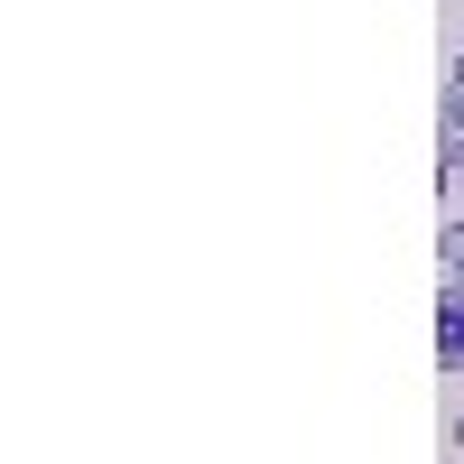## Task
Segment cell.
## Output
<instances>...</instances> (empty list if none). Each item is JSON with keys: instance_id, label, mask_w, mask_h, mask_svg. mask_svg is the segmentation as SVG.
I'll return each mask as SVG.
<instances>
[{"instance_id": "3", "label": "cell", "mask_w": 464, "mask_h": 464, "mask_svg": "<svg viewBox=\"0 0 464 464\" xmlns=\"http://www.w3.org/2000/svg\"><path fill=\"white\" fill-rule=\"evenodd\" d=\"M446 130H464V74L446 65Z\"/></svg>"}, {"instance_id": "2", "label": "cell", "mask_w": 464, "mask_h": 464, "mask_svg": "<svg viewBox=\"0 0 464 464\" xmlns=\"http://www.w3.org/2000/svg\"><path fill=\"white\" fill-rule=\"evenodd\" d=\"M437 251H446V288H464V223H446V242H437Z\"/></svg>"}, {"instance_id": "1", "label": "cell", "mask_w": 464, "mask_h": 464, "mask_svg": "<svg viewBox=\"0 0 464 464\" xmlns=\"http://www.w3.org/2000/svg\"><path fill=\"white\" fill-rule=\"evenodd\" d=\"M437 353H446V372H464V288L437 297Z\"/></svg>"}, {"instance_id": "5", "label": "cell", "mask_w": 464, "mask_h": 464, "mask_svg": "<svg viewBox=\"0 0 464 464\" xmlns=\"http://www.w3.org/2000/svg\"><path fill=\"white\" fill-rule=\"evenodd\" d=\"M455 74H464V37H455Z\"/></svg>"}, {"instance_id": "4", "label": "cell", "mask_w": 464, "mask_h": 464, "mask_svg": "<svg viewBox=\"0 0 464 464\" xmlns=\"http://www.w3.org/2000/svg\"><path fill=\"white\" fill-rule=\"evenodd\" d=\"M446 446H455V455H464V418H455V428H446Z\"/></svg>"}]
</instances>
